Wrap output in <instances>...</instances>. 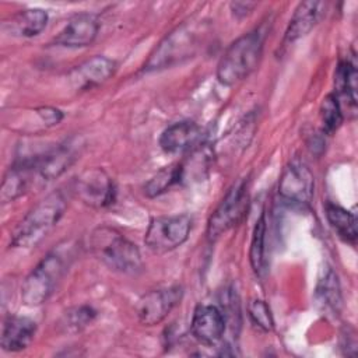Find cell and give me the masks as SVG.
Instances as JSON below:
<instances>
[{"mask_svg": "<svg viewBox=\"0 0 358 358\" xmlns=\"http://www.w3.org/2000/svg\"><path fill=\"white\" fill-rule=\"evenodd\" d=\"M264 31L256 28L235 39L217 64V78L224 85H235L259 64L264 43Z\"/></svg>", "mask_w": 358, "mask_h": 358, "instance_id": "obj_1", "label": "cell"}, {"mask_svg": "<svg viewBox=\"0 0 358 358\" xmlns=\"http://www.w3.org/2000/svg\"><path fill=\"white\" fill-rule=\"evenodd\" d=\"M90 249L106 267L123 274H137L143 268L138 248L119 231L99 227L90 235Z\"/></svg>", "mask_w": 358, "mask_h": 358, "instance_id": "obj_2", "label": "cell"}, {"mask_svg": "<svg viewBox=\"0 0 358 358\" xmlns=\"http://www.w3.org/2000/svg\"><path fill=\"white\" fill-rule=\"evenodd\" d=\"M66 208L62 192H53L42 199L15 227L11 245L17 248L36 246L57 224Z\"/></svg>", "mask_w": 358, "mask_h": 358, "instance_id": "obj_3", "label": "cell"}, {"mask_svg": "<svg viewBox=\"0 0 358 358\" xmlns=\"http://www.w3.org/2000/svg\"><path fill=\"white\" fill-rule=\"evenodd\" d=\"M201 25L185 22L171 31L155 48L144 64V71H154L171 67L185 59L192 57L199 46L201 38Z\"/></svg>", "mask_w": 358, "mask_h": 358, "instance_id": "obj_4", "label": "cell"}, {"mask_svg": "<svg viewBox=\"0 0 358 358\" xmlns=\"http://www.w3.org/2000/svg\"><path fill=\"white\" fill-rule=\"evenodd\" d=\"M66 270V259L60 250L46 255L25 277L21 299L27 306H38L48 301Z\"/></svg>", "mask_w": 358, "mask_h": 358, "instance_id": "obj_5", "label": "cell"}, {"mask_svg": "<svg viewBox=\"0 0 358 358\" xmlns=\"http://www.w3.org/2000/svg\"><path fill=\"white\" fill-rule=\"evenodd\" d=\"M248 180L239 179L229 187L221 203L211 214L207 222V238L210 241H217L222 234L239 224L248 211Z\"/></svg>", "mask_w": 358, "mask_h": 358, "instance_id": "obj_6", "label": "cell"}, {"mask_svg": "<svg viewBox=\"0 0 358 358\" xmlns=\"http://www.w3.org/2000/svg\"><path fill=\"white\" fill-rule=\"evenodd\" d=\"M192 220L186 214L164 215L152 218L144 242L154 253H166L183 245L190 234Z\"/></svg>", "mask_w": 358, "mask_h": 358, "instance_id": "obj_7", "label": "cell"}, {"mask_svg": "<svg viewBox=\"0 0 358 358\" xmlns=\"http://www.w3.org/2000/svg\"><path fill=\"white\" fill-rule=\"evenodd\" d=\"M315 193V176L299 159L291 161L282 171L278 182V194L287 203L308 206Z\"/></svg>", "mask_w": 358, "mask_h": 358, "instance_id": "obj_8", "label": "cell"}, {"mask_svg": "<svg viewBox=\"0 0 358 358\" xmlns=\"http://www.w3.org/2000/svg\"><path fill=\"white\" fill-rule=\"evenodd\" d=\"M182 296L183 288L180 285L158 288L144 294L136 303V315L140 323L145 326L161 323L182 301Z\"/></svg>", "mask_w": 358, "mask_h": 358, "instance_id": "obj_9", "label": "cell"}, {"mask_svg": "<svg viewBox=\"0 0 358 358\" xmlns=\"http://www.w3.org/2000/svg\"><path fill=\"white\" fill-rule=\"evenodd\" d=\"M78 199L91 207H106L115 200V183L101 168L84 171L74 185Z\"/></svg>", "mask_w": 358, "mask_h": 358, "instance_id": "obj_10", "label": "cell"}, {"mask_svg": "<svg viewBox=\"0 0 358 358\" xmlns=\"http://www.w3.org/2000/svg\"><path fill=\"white\" fill-rule=\"evenodd\" d=\"M225 329V317L220 308L214 305H199L194 309L190 331L193 337L201 344H217L222 338Z\"/></svg>", "mask_w": 358, "mask_h": 358, "instance_id": "obj_11", "label": "cell"}, {"mask_svg": "<svg viewBox=\"0 0 358 358\" xmlns=\"http://www.w3.org/2000/svg\"><path fill=\"white\" fill-rule=\"evenodd\" d=\"M76 159V151L71 145L62 144L48 150L41 155L25 158L21 162L28 164L35 175L42 180L49 182L59 178Z\"/></svg>", "mask_w": 358, "mask_h": 358, "instance_id": "obj_12", "label": "cell"}, {"mask_svg": "<svg viewBox=\"0 0 358 358\" xmlns=\"http://www.w3.org/2000/svg\"><path fill=\"white\" fill-rule=\"evenodd\" d=\"M98 31L99 22L94 14H78L64 25L53 42L64 48H84L95 41Z\"/></svg>", "mask_w": 358, "mask_h": 358, "instance_id": "obj_13", "label": "cell"}, {"mask_svg": "<svg viewBox=\"0 0 358 358\" xmlns=\"http://www.w3.org/2000/svg\"><path fill=\"white\" fill-rule=\"evenodd\" d=\"M115 70L116 63L112 59L94 56L71 71L70 81L76 90H91L110 78Z\"/></svg>", "mask_w": 358, "mask_h": 358, "instance_id": "obj_14", "label": "cell"}, {"mask_svg": "<svg viewBox=\"0 0 358 358\" xmlns=\"http://www.w3.org/2000/svg\"><path fill=\"white\" fill-rule=\"evenodd\" d=\"M201 138V129L192 120H180L168 126L161 137L159 145L165 152L176 154L192 150Z\"/></svg>", "mask_w": 358, "mask_h": 358, "instance_id": "obj_15", "label": "cell"}, {"mask_svg": "<svg viewBox=\"0 0 358 358\" xmlns=\"http://www.w3.org/2000/svg\"><path fill=\"white\" fill-rule=\"evenodd\" d=\"M36 333V323L25 316H10L1 331V347L8 352H18L25 350L34 340Z\"/></svg>", "mask_w": 358, "mask_h": 358, "instance_id": "obj_16", "label": "cell"}, {"mask_svg": "<svg viewBox=\"0 0 358 358\" xmlns=\"http://www.w3.org/2000/svg\"><path fill=\"white\" fill-rule=\"evenodd\" d=\"M322 7H323V3L313 1V0L299 3L288 22L284 41L287 43H291L308 35L322 18V14H323Z\"/></svg>", "mask_w": 358, "mask_h": 358, "instance_id": "obj_17", "label": "cell"}, {"mask_svg": "<svg viewBox=\"0 0 358 358\" xmlns=\"http://www.w3.org/2000/svg\"><path fill=\"white\" fill-rule=\"evenodd\" d=\"M48 13L42 8H28L11 15L3 22V29L13 36L31 38L39 35L48 24Z\"/></svg>", "mask_w": 358, "mask_h": 358, "instance_id": "obj_18", "label": "cell"}, {"mask_svg": "<svg viewBox=\"0 0 358 358\" xmlns=\"http://www.w3.org/2000/svg\"><path fill=\"white\" fill-rule=\"evenodd\" d=\"M35 175L34 169L24 162L15 164L8 173L4 176L0 189L1 203H10L22 196L31 185L32 176Z\"/></svg>", "mask_w": 358, "mask_h": 358, "instance_id": "obj_19", "label": "cell"}, {"mask_svg": "<svg viewBox=\"0 0 358 358\" xmlns=\"http://www.w3.org/2000/svg\"><path fill=\"white\" fill-rule=\"evenodd\" d=\"M326 217L333 228V231L344 241L348 243H355L357 241V218L352 213L347 211L345 208L327 203L326 204Z\"/></svg>", "mask_w": 358, "mask_h": 358, "instance_id": "obj_20", "label": "cell"}, {"mask_svg": "<svg viewBox=\"0 0 358 358\" xmlns=\"http://www.w3.org/2000/svg\"><path fill=\"white\" fill-rule=\"evenodd\" d=\"M316 298L327 309L338 312L341 306V288L337 274L331 268H326L316 285Z\"/></svg>", "mask_w": 358, "mask_h": 358, "instance_id": "obj_21", "label": "cell"}, {"mask_svg": "<svg viewBox=\"0 0 358 358\" xmlns=\"http://www.w3.org/2000/svg\"><path fill=\"white\" fill-rule=\"evenodd\" d=\"M357 67L355 63L350 60H343L337 64L334 74L336 96H345L347 101L355 106L357 103Z\"/></svg>", "mask_w": 358, "mask_h": 358, "instance_id": "obj_22", "label": "cell"}, {"mask_svg": "<svg viewBox=\"0 0 358 358\" xmlns=\"http://www.w3.org/2000/svg\"><path fill=\"white\" fill-rule=\"evenodd\" d=\"M266 231H267L266 214L262 213L253 228L250 249H249L250 266L257 275H262L266 270Z\"/></svg>", "mask_w": 358, "mask_h": 358, "instance_id": "obj_23", "label": "cell"}, {"mask_svg": "<svg viewBox=\"0 0 358 358\" xmlns=\"http://www.w3.org/2000/svg\"><path fill=\"white\" fill-rule=\"evenodd\" d=\"M182 180V166L169 165L158 171L144 186V193L148 197H157Z\"/></svg>", "mask_w": 358, "mask_h": 358, "instance_id": "obj_24", "label": "cell"}, {"mask_svg": "<svg viewBox=\"0 0 358 358\" xmlns=\"http://www.w3.org/2000/svg\"><path fill=\"white\" fill-rule=\"evenodd\" d=\"M320 119L322 126L326 133L336 131L343 123V112L338 102V98L334 94L324 96L320 105Z\"/></svg>", "mask_w": 358, "mask_h": 358, "instance_id": "obj_25", "label": "cell"}, {"mask_svg": "<svg viewBox=\"0 0 358 358\" xmlns=\"http://www.w3.org/2000/svg\"><path fill=\"white\" fill-rule=\"evenodd\" d=\"M248 315L256 329L263 333H270L274 329V320L268 305L259 298H255L248 305Z\"/></svg>", "mask_w": 358, "mask_h": 358, "instance_id": "obj_26", "label": "cell"}, {"mask_svg": "<svg viewBox=\"0 0 358 358\" xmlns=\"http://www.w3.org/2000/svg\"><path fill=\"white\" fill-rule=\"evenodd\" d=\"M94 317H95V310L91 306H87V305L77 306L64 313L62 326L64 327L66 331H80L87 324H90L94 320Z\"/></svg>", "mask_w": 358, "mask_h": 358, "instance_id": "obj_27", "label": "cell"}, {"mask_svg": "<svg viewBox=\"0 0 358 358\" xmlns=\"http://www.w3.org/2000/svg\"><path fill=\"white\" fill-rule=\"evenodd\" d=\"M35 113H36V116L39 117V120H41L46 127L59 124V123L62 122V119H63L62 110H59V109H56V108H52V106H42V108H38V109H35Z\"/></svg>", "mask_w": 358, "mask_h": 358, "instance_id": "obj_28", "label": "cell"}, {"mask_svg": "<svg viewBox=\"0 0 358 358\" xmlns=\"http://www.w3.org/2000/svg\"><path fill=\"white\" fill-rule=\"evenodd\" d=\"M257 6V3L253 1H232L229 4L232 15L235 18H245L246 15H249L252 13V10Z\"/></svg>", "mask_w": 358, "mask_h": 358, "instance_id": "obj_29", "label": "cell"}]
</instances>
